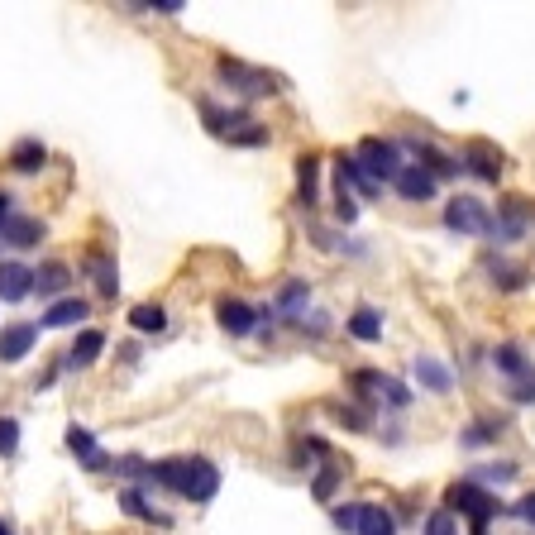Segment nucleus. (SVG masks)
<instances>
[{"mask_svg": "<svg viewBox=\"0 0 535 535\" xmlns=\"http://www.w3.org/2000/svg\"><path fill=\"white\" fill-rule=\"evenodd\" d=\"M340 182H354V187H359L364 196H378V192H383V187H378V182H373V177L364 172V163H359L354 153H349V158H340Z\"/></svg>", "mask_w": 535, "mask_h": 535, "instance_id": "24", "label": "nucleus"}, {"mask_svg": "<svg viewBox=\"0 0 535 535\" xmlns=\"http://www.w3.org/2000/svg\"><path fill=\"white\" fill-rule=\"evenodd\" d=\"M335 526H340V531H359V502H344V507H335Z\"/></svg>", "mask_w": 535, "mask_h": 535, "instance_id": "34", "label": "nucleus"}, {"mask_svg": "<svg viewBox=\"0 0 535 535\" xmlns=\"http://www.w3.org/2000/svg\"><path fill=\"white\" fill-rule=\"evenodd\" d=\"M0 535H15V531H10V521H0Z\"/></svg>", "mask_w": 535, "mask_h": 535, "instance_id": "39", "label": "nucleus"}, {"mask_svg": "<svg viewBox=\"0 0 535 535\" xmlns=\"http://www.w3.org/2000/svg\"><path fill=\"white\" fill-rule=\"evenodd\" d=\"M493 364H497V373H507V378H516V383H531V359H526L521 344H497Z\"/></svg>", "mask_w": 535, "mask_h": 535, "instance_id": "15", "label": "nucleus"}, {"mask_svg": "<svg viewBox=\"0 0 535 535\" xmlns=\"http://www.w3.org/2000/svg\"><path fill=\"white\" fill-rule=\"evenodd\" d=\"M48 163V149H43L39 139H20L15 149H10V168L15 172H39Z\"/></svg>", "mask_w": 535, "mask_h": 535, "instance_id": "21", "label": "nucleus"}, {"mask_svg": "<svg viewBox=\"0 0 535 535\" xmlns=\"http://www.w3.org/2000/svg\"><path fill=\"white\" fill-rule=\"evenodd\" d=\"M416 383L426 387V392H450L454 373L445 364H435V359H426V354H421V359H416Z\"/></svg>", "mask_w": 535, "mask_h": 535, "instance_id": "20", "label": "nucleus"}, {"mask_svg": "<svg viewBox=\"0 0 535 535\" xmlns=\"http://www.w3.org/2000/svg\"><path fill=\"white\" fill-rule=\"evenodd\" d=\"M512 478H516V464H512V459H502V464H488V469L478 473L473 483H512Z\"/></svg>", "mask_w": 535, "mask_h": 535, "instance_id": "32", "label": "nucleus"}, {"mask_svg": "<svg viewBox=\"0 0 535 535\" xmlns=\"http://www.w3.org/2000/svg\"><path fill=\"white\" fill-rule=\"evenodd\" d=\"M215 72H220V82L230 86V91H239V96H263V91H278L268 72L244 67V63H235V58H220V63H215Z\"/></svg>", "mask_w": 535, "mask_h": 535, "instance_id": "7", "label": "nucleus"}, {"mask_svg": "<svg viewBox=\"0 0 535 535\" xmlns=\"http://www.w3.org/2000/svg\"><path fill=\"white\" fill-rule=\"evenodd\" d=\"M15 450H20V421H15V416H0V454L10 459Z\"/></svg>", "mask_w": 535, "mask_h": 535, "instance_id": "31", "label": "nucleus"}, {"mask_svg": "<svg viewBox=\"0 0 535 535\" xmlns=\"http://www.w3.org/2000/svg\"><path fill=\"white\" fill-rule=\"evenodd\" d=\"M349 335H354V340H364V344H373L378 335H383V311H373V306H359V311L349 316Z\"/></svg>", "mask_w": 535, "mask_h": 535, "instance_id": "22", "label": "nucleus"}, {"mask_svg": "<svg viewBox=\"0 0 535 535\" xmlns=\"http://www.w3.org/2000/svg\"><path fill=\"white\" fill-rule=\"evenodd\" d=\"M512 397H516V402H535V383H521Z\"/></svg>", "mask_w": 535, "mask_h": 535, "instance_id": "37", "label": "nucleus"}, {"mask_svg": "<svg viewBox=\"0 0 535 535\" xmlns=\"http://www.w3.org/2000/svg\"><path fill=\"white\" fill-rule=\"evenodd\" d=\"M507 512H512V516H521L526 526H535V493H526V497H521V502H516V507H507Z\"/></svg>", "mask_w": 535, "mask_h": 535, "instance_id": "36", "label": "nucleus"}, {"mask_svg": "<svg viewBox=\"0 0 535 535\" xmlns=\"http://www.w3.org/2000/svg\"><path fill=\"white\" fill-rule=\"evenodd\" d=\"M129 325H134V330H144V335H149V330L158 335V330H168V311L144 301V306H134V311H129Z\"/></svg>", "mask_w": 535, "mask_h": 535, "instance_id": "25", "label": "nucleus"}, {"mask_svg": "<svg viewBox=\"0 0 535 535\" xmlns=\"http://www.w3.org/2000/svg\"><path fill=\"white\" fill-rule=\"evenodd\" d=\"M10 215H15V211H10V196L0 192V225H5V220H10Z\"/></svg>", "mask_w": 535, "mask_h": 535, "instance_id": "38", "label": "nucleus"}, {"mask_svg": "<svg viewBox=\"0 0 535 535\" xmlns=\"http://www.w3.org/2000/svg\"><path fill=\"white\" fill-rule=\"evenodd\" d=\"M67 450L77 454L86 469H106V454L96 450V435H91L86 426H67Z\"/></svg>", "mask_w": 535, "mask_h": 535, "instance_id": "18", "label": "nucleus"}, {"mask_svg": "<svg viewBox=\"0 0 535 535\" xmlns=\"http://www.w3.org/2000/svg\"><path fill=\"white\" fill-rule=\"evenodd\" d=\"M29 292H34V268L5 258V263H0V301H24Z\"/></svg>", "mask_w": 535, "mask_h": 535, "instance_id": "11", "label": "nucleus"}, {"mask_svg": "<svg viewBox=\"0 0 535 535\" xmlns=\"http://www.w3.org/2000/svg\"><path fill=\"white\" fill-rule=\"evenodd\" d=\"M445 230L459 239H478L493 230V215H488V206L478 196H454L450 206H445Z\"/></svg>", "mask_w": 535, "mask_h": 535, "instance_id": "4", "label": "nucleus"}, {"mask_svg": "<svg viewBox=\"0 0 535 535\" xmlns=\"http://www.w3.org/2000/svg\"><path fill=\"white\" fill-rule=\"evenodd\" d=\"M120 507H125L129 516H139V521H158V526H168V516H158L149 507V502H144V493H139V488H129L125 497H120Z\"/></svg>", "mask_w": 535, "mask_h": 535, "instance_id": "28", "label": "nucleus"}, {"mask_svg": "<svg viewBox=\"0 0 535 535\" xmlns=\"http://www.w3.org/2000/svg\"><path fill=\"white\" fill-rule=\"evenodd\" d=\"M101 349H106V335H101V330H82V335H77V344L67 349L63 368H86V364H96V359H101Z\"/></svg>", "mask_w": 535, "mask_h": 535, "instance_id": "17", "label": "nucleus"}, {"mask_svg": "<svg viewBox=\"0 0 535 535\" xmlns=\"http://www.w3.org/2000/svg\"><path fill=\"white\" fill-rule=\"evenodd\" d=\"M39 344V325L34 321H15L0 330V364H20L24 354H34Z\"/></svg>", "mask_w": 535, "mask_h": 535, "instance_id": "9", "label": "nucleus"}, {"mask_svg": "<svg viewBox=\"0 0 535 535\" xmlns=\"http://www.w3.org/2000/svg\"><path fill=\"white\" fill-rule=\"evenodd\" d=\"M416 158H421V168H426L435 182H440V177H450V172L459 168V163H450V158L435 149V144H416Z\"/></svg>", "mask_w": 535, "mask_h": 535, "instance_id": "26", "label": "nucleus"}, {"mask_svg": "<svg viewBox=\"0 0 535 535\" xmlns=\"http://www.w3.org/2000/svg\"><path fill=\"white\" fill-rule=\"evenodd\" d=\"M445 512H459L473 521V535H488V521L493 516H502L507 507L497 502L483 483H473V478H464V483H450V493H445Z\"/></svg>", "mask_w": 535, "mask_h": 535, "instance_id": "2", "label": "nucleus"}, {"mask_svg": "<svg viewBox=\"0 0 535 535\" xmlns=\"http://www.w3.org/2000/svg\"><path fill=\"white\" fill-rule=\"evenodd\" d=\"M392 187H397V196H402V201H416V206H421V201H435V192H440V182H435L421 163H407V168H402V177H397Z\"/></svg>", "mask_w": 535, "mask_h": 535, "instance_id": "10", "label": "nucleus"}, {"mask_svg": "<svg viewBox=\"0 0 535 535\" xmlns=\"http://www.w3.org/2000/svg\"><path fill=\"white\" fill-rule=\"evenodd\" d=\"M0 239L15 244V249H34L43 239V220L39 215H10V220L0 225Z\"/></svg>", "mask_w": 535, "mask_h": 535, "instance_id": "13", "label": "nucleus"}, {"mask_svg": "<svg viewBox=\"0 0 535 535\" xmlns=\"http://www.w3.org/2000/svg\"><path fill=\"white\" fill-rule=\"evenodd\" d=\"M354 158L364 163V172L378 182V187H383V182H397V177H402V168H407V163H402V144H397V139H364Z\"/></svg>", "mask_w": 535, "mask_h": 535, "instance_id": "3", "label": "nucleus"}, {"mask_svg": "<svg viewBox=\"0 0 535 535\" xmlns=\"http://www.w3.org/2000/svg\"><path fill=\"white\" fill-rule=\"evenodd\" d=\"M531 220H535L531 201H526V196H507V201L497 206L493 230H488V235H493L497 244H516V239H526V230H531Z\"/></svg>", "mask_w": 535, "mask_h": 535, "instance_id": "5", "label": "nucleus"}, {"mask_svg": "<svg viewBox=\"0 0 535 535\" xmlns=\"http://www.w3.org/2000/svg\"><path fill=\"white\" fill-rule=\"evenodd\" d=\"M421 535H459V521H454V512H430L426 516V526H421Z\"/></svg>", "mask_w": 535, "mask_h": 535, "instance_id": "30", "label": "nucleus"}, {"mask_svg": "<svg viewBox=\"0 0 535 535\" xmlns=\"http://www.w3.org/2000/svg\"><path fill=\"white\" fill-rule=\"evenodd\" d=\"M149 478L187 502H211L220 493V469L201 454L196 459H158V464H149Z\"/></svg>", "mask_w": 535, "mask_h": 535, "instance_id": "1", "label": "nucleus"}, {"mask_svg": "<svg viewBox=\"0 0 535 535\" xmlns=\"http://www.w3.org/2000/svg\"><path fill=\"white\" fill-rule=\"evenodd\" d=\"M301 301H306V282H287L282 297H278V311H297Z\"/></svg>", "mask_w": 535, "mask_h": 535, "instance_id": "33", "label": "nucleus"}, {"mask_svg": "<svg viewBox=\"0 0 535 535\" xmlns=\"http://www.w3.org/2000/svg\"><path fill=\"white\" fill-rule=\"evenodd\" d=\"M459 168L473 172L478 182H497V177H502V149H493L488 139H473V144H464V153H459Z\"/></svg>", "mask_w": 535, "mask_h": 535, "instance_id": "8", "label": "nucleus"}, {"mask_svg": "<svg viewBox=\"0 0 535 535\" xmlns=\"http://www.w3.org/2000/svg\"><path fill=\"white\" fill-rule=\"evenodd\" d=\"M359 535H397V521L378 502H359Z\"/></svg>", "mask_w": 535, "mask_h": 535, "instance_id": "19", "label": "nucleus"}, {"mask_svg": "<svg viewBox=\"0 0 535 535\" xmlns=\"http://www.w3.org/2000/svg\"><path fill=\"white\" fill-rule=\"evenodd\" d=\"M91 278H96V292L101 297H115L120 292V273H115V263L106 254H91Z\"/></svg>", "mask_w": 535, "mask_h": 535, "instance_id": "23", "label": "nucleus"}, {"mask_svg": "<svg viewBox=\"0 0 535 535\" xmlns=\"http://www.w3.org/2000/svg\"><path fill=\"white\" fill-rule=\"evenodd\" d=\"M67 287H72V268H67V263L53 258V263L34 268V292H39V297H63Z\"/></svg>", "mask_w": 535, "mask_h": 535, "instance_id": "14", "label": "nucleus"}, {"mask_svg": "<svg viewBox=\"0 0 535 535\" xmlns=\"http://www.w3.org/2000/svg\"><path fill=\"white\" fill-rule=\"evenodd\" d=\"M340 473H344V469H335V464H325V469L316 473V483H311L316 502H330V497H335V488H340Z\"/></svg>", "mask_w": 535, "mask_h": 535, "instance_id": "29", "label": "nucleus"}, {"mask_svg": "<svg viewBox=\"0 0 535 535\" xmlns=\"http://www.w3.org/2000/svg\"><path fill=\"white\" fill-rule=\"evenodd\" d=\"M383 392H387V407H407V402H411L407 383H397V378H387V383H383Z\"/></svg>", "mask_w": 535, "mask_h": 535, "instance_id": "35", "label": "nucleus"}, {"mask_svg": "<svg viewBox=\"0 0 535 535\" xmlns=\"http://www.w3.org/2000/svg\"><path fill=\"white\" fill-rule=\"evenodd\" d=\"M86 311H91V306H86L82 297H63V301H53V306H48L43 325H48V330H72V325L86 321Z\"/></svg>", "mask_w": 535, "mask_h": 535, "instance_id": "16", "label": "nucleus"}, {"mask_svg": "<svg viewBox=\"0 0 535 535\" xmlns=\"http://www.w3.org/2000/svg\"><path fill=\"white\" fill-rule=\"evenodd\" d=\"M297 201L306 211L321 201V158L316 153H301L297 158Z\"/></svg>", "mask_w": 535, "mask_h": 535, "instance_id": "12", "label": "nucleus"}, {"mask_svg": "<svg viewBox=\"0 0 535 535\" xmlns=\"http://www.w3.org/2000/svg\"><path fill=\"white\" fill-rule=\"evenodd\" d=\"M497 435H502V426H497V421H473V426L459 435V445H464V450H483V445H493Z\"/></svg>", "mask_w": 535, "mask_h": 535, "instance_id": "27", "label": "nucleus"}, {"mask_svg": "<svg viewBox=\"0 0 535 535\" xmlns=\"http://www.w3.org/2000/svg\"><path fill=\"white\" fill-rule=\"evenodd\" d=\"M215 316H220V330H225V335L244 340V335H254L258 321L273 316V311H258V306H249V301H239V297H220L215 301Z\"/></svg>", "mask_w": 535, "mask_h": 535, "instance_id": "6", "label": "nucleus"}]
</instances>
